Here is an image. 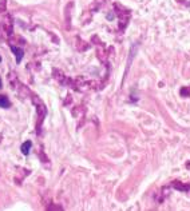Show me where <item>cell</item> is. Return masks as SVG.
Returning <instances> with one entry per match:
<instances>
[{
  "instance_id": "5b68a950",
  "label": "cell",
  "mask_w": 190,
  "mask_h": 211,
  "mask_svg": "<svg viewBox=\"0 0 190 211\" xmlns=\"http://www.w3.org/2000/svg\"><path fill=\"white\" fill-rule=\"evenodd\" d=\"M0 61H2V58H0Z\"/></svg>"
},
{
  "instance_id": "277c9868",
  "label": "cell",
  "mask_w": 190,
  "mask_h": 211,
  "mask_svg": "<svg viewBox=\"0 0 190 211\" xmlns=\"http://www.w3.org/2000/svg\"><path fill=\"white\" fill-rule=\"evenodd\" d=\"M0 87H2V80H0Z\"/></svg>"
},
{
  "instance_id": "6da1fadb",
  "label": "cell",
  "mask_w": 190,
  "mask_h": 211,
  "mask_svg": "<svg viewBox=\"0 0 190 211\" xmlns=\"http://www.w3.org/2000/svg\"><path fill=\"white\" fill-rule=\"evenodd\" d=\"M11 51L15 54V56H16V63H20L22 59H23V50L22 48H18V47H15V45H11Z\"/></svg>"
},
{
  "instance_id": "7a4b0ae2",
  "label": "cell",
  "mask_w": 190,
  "mask_h": 211,
  "mask_svg": "<svg viewBox=\"0 0 190 211\" xmlns=\"http://www.w3.org/2000/svg\"><path fill=\"white\" fill-rule=\"evenodd\" d=\"M31 146H32V143H31L30 140L24 142V143L22 144L20 150H22V152H23V155H28V152H30V148H31Z\"/></svg>"
},
{
  "instance_id": "3957f363",
  "label": "cell",
  "mask_w": 190,
  "mask_h": 211,
  "mask_svg": "<svg viewBox=\"0 0 190 211\" xmlns=\"http://www.w3.org/2000/svg\"><path fill=\"white\" fill-rule=\"evenodd\" d=\"M0 107H3V108L9 107V102H8V99L5 98V96H0Z\"/></svg>"
}]
</instances>
